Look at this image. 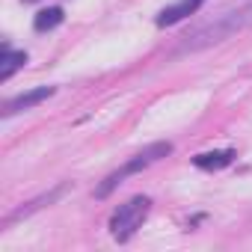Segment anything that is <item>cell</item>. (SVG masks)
Wrapping results in <instances>:
<instances>
[{
    "label": "cell",
    "mask_w": 252,
    "mask_h": 252,
    "mask_svg": "<svg viewBox=\"0 0 252 252\" xmlns=\"http://www.w3.org/2000/svg\"><path fill=\"white\" fill-rule=\"evenodd\" d=\"M243 30H252V3L240 6V9H231V12H222L205 24H199L196 30H190L187 36H181L175 54H196V51H205V48H214Z\"/></svg>",
    "instance_id": "cell-1"
},
{
    "label": "cell",
    "mask_w": 252,
    "mask_h": 252,
    "mask_svg": "<svg viewBox=\"0 0 252 252\" xmlns=\"http://www.w3.org/2000/svg\"><path fill=\"white\" fill-rule=\"evenodd\" d=\"M234 158H237V155H234L231 149H222V152H205V155H196V158H193V166L214 172V169H222V166H228Z\"/></svg>",
    "instance_id": "cell-7"
},
{
    "label": "cell",
    "mask_w": 252,
    "mask_h": 252,
    "mask_svg": "<svg viewBox=\"0 0 252 252\" xmlns=\"http://www.w3.org/2000/svg\"><path fill=\"white\" fill-rule=\"evenodd\" d=\"M166 155H172V143H152V146H146L143 152H137L131 160H125L116 172H110L98 187H95V199H107L125 178H131V175H137V172H143V169H149L152 163H158V160H163Z\"/></svg>",
    "instance_id": "cell-2"
},
{
    "label": "cell",
    "mask_w": 252,
    "mask_h": 252,
    "mask_svg": "<svg viewBox=\"0 0 252 252\" xmlns=\"http://www.w3.org/2000/svg\"><path fill=\"white\" fill-rule=\"evenodd\" d=\"M63 18H65V12H63L60 6H48V9H42V12L33 18V27H36L39 33H45V30L60 27V24H63Z\"/></svg>",
    "instance_id": "cell-9"
},
{
    "label": "cell",
    "mask_w": 252,
    "mask_h": 252,
    "mask_svg": "<svg viewBox=\"0 0 252 252\" xmlns=\"http://www.w3.org/2000/svg\"><path fill=\"white\" fill-rule=\"evenodd\" d=\"M24 65H27V54L24 51H9V45H3V54H0V80H9Z\"/></svg>",
    "instance_id": "cell-8"
},
{
    "label": "cell",
    "mask_w": 252,
    "mask_h": 252,
    "mask_svg": "<svg viewBox=\"0 0 252 252\" xmlns=\"http://www.w3.org/2000/svg\"><path fill=\"white\" fill-rule=\"evenodd\" d=\"M205 3V0H178V3H172V6H166L158 18H155V24L158 27H172V24H178V21H184L187 15H193L199 6Z\"/></svg>",
    "instance_id": "cell-6"
},
{
    "label": "cell",
    "mask_w": 252,
    "mask_h": 252,
    "mask_svg": "<svg viewBox=\"0 0 252 252\" xmlns=\"http://www.w3.org/2000/svg\"><path fill=\"white\" fill-rule=\"evenodd\" d=\"M54 92H57V86H36V89H30V92H21V95L9 98V101L3 104V119H9V116H15V113H24V110L39 107V104H42V101H48Z\"/></svg>",
    "instance_id": "cell-5"
},
{
    "label": "cell",
    "mask_w": 252,
    "mask_h": 252,
    "mask_svg": "<svg viewBox=\"0 0 252 252\" xmlns=\"http://www.w3.org/2000/svg\"><path fill=\"white\" fill-rule=\"evenodd\" d=\"M71 190V184L68 181H63V184H57L54 190H48V193H42V196H36L33 202H27V205H21V208H15L6 220H3V228H12L18 220H24V217H30V214H36V211H42V208H48V205H54L57 199H63L65 193Z\"/></svg>",
    "instance_id": "cell-4"
},
{
    "label": "cell",
    "mask_w": 252,
    "mask_h": 252,
    "mask_svg": "<svg viewBox=\"0 0 252 252\" xmlns=\"http://www.w3.org/2000/svg\"><path fill=\"white\" fill-rule=\"evenodd\" d=\"M149 211H152V199L149 196H134L125 205H119L113 211V217H110V234H113V240H119V243L128 240L143 225V220L149 217Z\"/></svg>",
    "instance_id": "cell-3"
}]
</instances>
